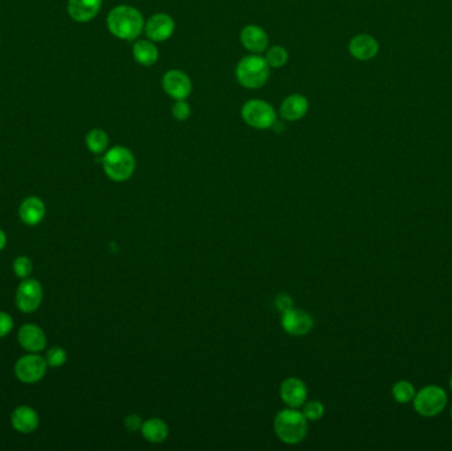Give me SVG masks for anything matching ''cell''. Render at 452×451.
<instances>
[{
    "label": "cell",
    "mask_w": 452,
    "mask_h": 451,
    "mask_svg": "<svg viewBox=\"0 0 452 451\" xmlns=\"http://www.w3.org/2000/svg\"><path fill=\"white\" fill-rule=\"evenodd\" d=\"M349 54L360 61L372 60L378 54V42L371 35H356L349 42Z\"/></svg>",
    "instance_id": "17"
},
{
    "label": "cell",
    "mask_w": 452,
    "mask_h": 451,
    "mask_svg": "<svg viewBox=\"0 0 452 451\" xmlns=\"http://www.w3.org/2000/svg\"><path fill=\"white\" fill-rule=\"evenodd\" d=\"M107 28L120 40H135L145 31V19L131 6H118L107 15Z\"/></svg>",
    "instance_id": "1"
},
{
    "label": "cell",
    "mask_w": 452,
    "mask_h": 451,
    "mask_svg": "<svg viewBox=\"0 0 452 451\" xmlns=\"http://www.w3.org/2000/svg\"><path fill=\"white\" fill-rule=\"evenodd\" d=\"M280 395L282 401L289 408H300L305 405L308 396L307 386L300 379L289 377L286 379L280 388Z\"/></svg>",
    "instance_id": "11"
},
{
    "label": "cell",
    "mask_w": 452,
    "mask_h": 451,
    "mask_svg": "<svg viewBox=\"0 0 452 451\" xmlns=\"http://www.w3.org/2000/svg\"><path fill=\"white\" fill-rule=\"evenodd\" d=\"M172 116L175 120L184 122L191 117V106L186 100H176L172 106Z\"/></svg>",
    "instance_id": "28"
},
{
    "label": "cell",
    "mask_w": 452,
    "mask_h": 451,
    "mask_svg": "<svg viewBox=\"0 0 452 451\" xmlns=\"http://www.w3.org/2000/svg\"><path fill=\"white\" fill-rule=\"evenodd\" d=\"M451 418H452V408H451Z\"/></svg>",
    "instance_id": "34"
},
{
    "label": "cell",
    "mask_w": 452,
    "mask_h": 451,
    "mask_svg": "<svg viewBox=\"0 0 452 451\" xmlns=\"http://www.w3.org/2000/svg\"><path fill=\"white\" fill-rule=\"evenodd\" d=\"M143 437L151 443H160L168 437V426L160 418H148L140 427Z\"/></svg>",
    "instance_id": "21"
},
{
    "label": "cell",
    "mask_w": 452,
    "mask_h": 451,
    "mask_svg": "<svg viewBox=\"0 0 452 451\" xmlns=\"http://www.w3.org/2000/svg\"><path fill=\"white\" fill-rule=\"evenodd\" d=\"M275 303L282 312L293 308V299L287 294H280L275 299Z\"/></svg>",
    "instance_id": "31"
},
{
    "label": "cell",
    "mask_w": 452,
    "mask_h": 451,
    "mask_svg": "<svg viewBox=\"0 0 452 451\" xmlns=\"http://www.w3.org/2000/svg\"><path fill=\"white\" fill-rule=\"evenodd\" d=\"M17 340L20 345L29 352H40L47 345V336L39 326L24 324L17 333Z\"/></svg>",
    "instance_id": "15"
},
{
    "label": "cell",
    "mask_w": 452,
    "mask_h": 451,
    "mask_svg": "<svg viewBox=\"0 0 452 451\" xmlns=\"http://www.w3.org/2000/svg\"><path fill=\"white\" fill-rule=\"evenodd\" d=\"M305 417L307 418L308 422H315L319 421L320 418L324 416V405L320 401H309V402H305V408L303 411Z\"/></svg>",
    "instance_id": "26"
},
{
    "label": "cell",
    "mask_w": 452,
    "mask_h": 451,
    "mask_svg": "<svg viewBox=\"0 0 452 451\" xmlns=\"http://www.w3.org/2000/svg\"><path fill=\"white\" fill-rule=\"evenodd\" d=\"M133 54L135 61L143 67L154 65L159 58V51L151 40L136 41L134 44Z\"/></svg>",
    "instance_id": "20"
},
{
    "label": "cell",
    "mask_w": 452,
    "mask_h": 451,
    "mask_svg": "<svg viewBox=\"0 0 452 451\" xmlns=\"http://www.w3.org/2000/svg\"><path fill=\"white\" fill-rule=\"evenodd\" d=\"M392 395L398 404H409L415 397V388L410 381L401 380L393 385Z\"/></svg>",
    "instance_id": "23"
},
{
    "label": "cell",
    "mask_w": 452,
    "mask_h": 451,
    "mask_svg": "<svg viewBox=\"0 0 452 451\" xmlns=\"http://www.w3.org/2000/svg\"><path fill=\"white\" fill-rule=\"evenodd\" d=\"M308 111V100L302 94H291L289 95L280 106V117L284 120H302Z\"/></svg>",
    "instance_id": "19"
},
{
    "label": "cell",
    "mask_w": 452,
    "mask_h": 451,
    "mask_svg": "<svg viewBox=\"0 0 452 451\" xmlns=\"http://www.w3.org/2000/svg\"><path fill=\"white\" fill-rule=\"evenodd\" d=\"M42 302V287L36 279L26 278L17 287L16 292V306L17 308L29 314L36 311Z\"/></svg>",
    "instance_id": "8"
},
{
    "label": "cell",
    "mask_w": 452,
    "mask_h": 451,
    "mask_svg": "<svg viewBox=\"0 0 452 451\" xmlns=\"http://www.w3.org/2000/svg\"><path fill=\"white\" fill-rule=\"evenodd\" d=\"M102 0H69L67 13L77 23H88L101 11Z\"/></svg>",
    "instance_id": "13"
},
{
    "label": "cell",
    "mask_w": 452,
    "mask_h": 451,
    "mask_svg": "<svg viewBox=\"0 0 452 451\" xmlns=\"http://www.w3.org/2000/svg\"><path fill=\"white\" fill-rule=\"evenodd\" d=\"M32 269H33L32 261L28 258L27 255H20V257L15 258L14 273L17 278H28L32 273Z\"/></svg>",
    "instance_id": "27"
},
{
    "label": "cell",
    "mask_w": 452,
    "mask_h": 451,
    "mask_svg": "<svg viewBox=\"0 0 452 451\" xmlns=\"http://www.w3.org/2000/svg\"><path fill=\"white\" fill-rule=\"evenodd\" d=\"M6 245H7V236H6V233L0 229V251H3V249L6 248Z\"/></svg>",
    "instance_id": "32"
},
{
    "label": "cell",
    "mask_w": 452,
    "mask_h": 451,
    "mask_svg": "<svg viewBox=\"0 0 452 451\" xmlns=\"http://www.w3.org/2000/svg\"><path fill=\"white\" fill-rule=\"evenodd\" d=\"M412 402L414 409L422 417H435L444 411L447 405V395L438 385H427L415 393Z\"/></svg>",
    "instance_id": "6"
},
{
    "label": "cell",
    "mask_w": 452,
    "mask_h": 451,
    "mask_svg": "<svg viewBox=\"0 0 452 451\" xmlns=\"http://www.w3.org/2000/svg\"><path fill=\"white\" fill-rule=\"evenodd\" d=\"M48 364L39 355H26L15 364V374L24 384H35L45 376Z\"/></svg>",
    "instance_id": "7"
},
{
    "label": "cell",
    "mask_w": 452,
    "mask_h": 451,
    "mask_svg": "<svg viewBox=\"0 0 452 451\" xmlns=\"http://www.w3.org/2000/svg\"><path fill=\"white\" fill-rule=\"evenodd\" d=\"M450 386H451V390H452V376H451V379H450Z\"/></svg>",
    "instance_id": "33"
},
{
    "label": "cell",
    "mask_w": 452,
    "mask_h": 451,
    "mask_svg": "<svg viewBox=\"0 0 452 451\" xmlns=\"http://www.w3.org/2000/svg\"><path fill=\"white\" fill-rule=\"evenodd\" d=\"M265 60L270 68L284 67L289 61V52L280 45H274L267 49Z\"/></svg>",
    "instance_id": "24"
},
{
    "label": "cell",
    "mask_w": 452,
    "mask_h": 451,
    "mask_svg": "<svg viewBox=\"0 0 452 451\" xmlns=\"http://www.w3.org/2000/svg\"><path fill=\"white\" fill-rule=\"evenodd\" d=\"M14 329V320L13 318L4 312V311H0V339L7 336L11 330Z\"/></svg>",
    "instance_id": "29"
},
{
    "label": "cell",
    "mask_w": 452,
    "mask_h": 451,
    "mask_svg": "<svg viewBox=\"0 0 452 451\" xmlns=\"http://www.w3.org/2000/svg\"><path fill=\"white\" fill-rule=\"evenodd\" d=\"M274 430L282 442L296 445L306 438L308 421L305 414L295 408L283 409L275 416Z\"/></svg>",
    "instance_id": "2"
},
{
    "label": "cell",
    "mask_w": 452,
    "mask_h": 451,
    "mask_svg": "<svg viewBox=\"0 0 452 451\" xmlns=\"http://www.w3.org/2000/svg\"><path fill=\"white\" fill-rule=\"evenodd\" d=\"M241 42L243 48L252 54H259L267 51L268 36L266 32L258 26H246L241 31Z\"/></svg>",
    "instance_id": "16"
},
{
    "label": "cell",
    "mask_w": 452,
    "mask_h": 451,
    "mask_svg": "<svg viewBox=\"0 0 452 451\" xmlns=\"http://www.w3.org/2000/svg\"><path fill=\"white\" fill-rule=\"evenodd\" d=\"M85 142L90 152H93L95 155H101L106 152L108 147V135L102 129H92L86 134Z\"/></svg>",
    "instance_id": "22"
},
{
    "label": "cell",
    "mask_w": 452,
    "mask_h": 451,
    "mask_svg": "<svg viewBox=\"0 0 452 451\" xmlns=\"http://www.w3.org/2000/svg\"><path fill=\"white\" fill-rule=\"evenodd\" d=\"M45 216V204L36 196H29L23 200L19 207V217L26 226H35L40 224Z\"/></svg>",
    "instance_id": "18"
},
{
    "label": "cell",
    "mask_w": 452,
    "mask_h": 451,
    "mask_svg": "<svg viewBox=\"0 0 452 451\" xmlns=\"http://www.w3.org/2000/svg\"><path fill=\"white\" fill-rule=\"evenodd\" d=\"M11 424L14 426L15 430L22 434H29L33 433L39 425H40V417L38 411L31 406H17L13 414H11Z\"/></svg>",
    "instance_id": "14"
},
{
    "label": "cell",
    "mask_w": 452,
    "mask_h": 451,
    "mask_svg": "<svg viewBox=\"0 0 452 451\" xmlns=\"http://www.w3.org/2000/svg\"><path fill=\"white\" fill-rule=\"evenodd\" d=\"M163 89L173 100H186L192 93V81L188 77V74L172 69L168 70L163 77Z\"/></svg>",
    "instance_id": "9"
},
{
    "label": "cell",
    "mask_w": 452,
    "mask_h": 451,
    "mask_svg": "<svg viewBox=\"0 0 452 451\" xmlns=\"http://www.w3.org/2000/svg\"><path fill=\"white\" fill-rule=\"evenodd\" d=\"M175 22L170 15L155 14L145 23V33L148 40L166 41L172 36Z\"/></svg>",
    "instance_id": "12"
},
{
    "label": "cell",
    "mask_w": 452,
    "mask_h": 451,
    "mask_svg": "<svg viewBox=\"0 0 452 451\" xmlns=\"http://www.w3.org/2000/svg\"><path fill=\"white\" fill-rule=\"evenodd\" d=\"M282 327L289 335L305 336L312 330L314 320L306 311L291 308L282 312Z\"/></svg>",
    "instance_id": "10"
},
{
    "label": "cell",
    "mask_w": 452,
    "mask_h": 451,
    "mask_svg": "<svg viewBox=\"0 0 452 451\" xmlns=\"http://www.w3.org/2000/svg\"><path fill=\"white\" fill-rule=\"evenodd\" d=\"M242 120L253 129L266 130L271 129L278 120L275 109L266 101L262 100H250L241 110Z\"/></svg>",
    "instance_id": "5"
},
{
    "label": "cell",
    "mask_w": 452,
    "mask_h": 451,
    "mask_svg": "<svg viewBox=\"0 0 452 451\" xmlns=\"http://www.w3.org/2000/svg\"><path fill=\"white\" fill-rule=\"evenodd\" d=\"M67 351L64 348H61V347H54V348H51L47 352L45 361H47L48 367L60 368V367H63L67 363Z\"/></svg>",
    "instance_id": "25"
},
{
    "label": "cell",
    "mask_w": 452,
    "mask_h": 451,
    "mask_svg": "<svg viewBox=\"0 0 452 451\" xmlns=\"http://www.w3.org/2000/svg\"><path fill=\"white\" fill-rule=\"evenodd\" d=\"M142 418L138 414H130L124 418V426L129 432H136L142 427Z\"/></svg>",
    "instance_id": "30"
},
{
    "label": "cell",
    "mask_w": 452,
    "mask_h": 451,
    "mask_svg": "<svg viewBox=\"0 0 452 451\" xmlns=\"http://www.w3.org/2000/svg\"><path fill=\"white\" fill-rule=\"evenodd\" d=\"M270 77V67L265 57L250 54L241 60L236 68V79L243 88L259 89Z\"/></svg>",
    "instance_id": "4"
},
{
    "label": "cell",
    "mask_w": 452,
    "mask_h": 451,
    "mask_svg": "<svg viewBox=\"0 0 452 451\" xmlns=\"http://www.w3.org/2000/svg\"><path fill=\"white\" fill-rule=\"evenodd\" d=\"M102 166L108 179L122 183L133 176L136 161L129 148L115 146L105 152L102 158Z\"/></svg>",
    "instance_id": "3"
}]
</instances>
